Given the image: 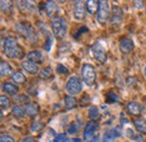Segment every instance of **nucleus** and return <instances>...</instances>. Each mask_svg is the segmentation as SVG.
Wrapping results in <instances>:
<instances>
[{"label": "nucleus", "instance_id": "obj_8", "mask_svg": "<svg viewBox=\"0 0 146 142\" xmlns=\"http://www.w3.org/2000/svg\"><path fill=\"white\" fill-rule=\"evenodd\" d=\"M123 9L119 6H113L111 9V15H110V25L111 26H118L120 25L121 20H123Z\"/></svg>", "mask_w": 146, "mask_h": 142}, {"label": "nucleus", "instance_id": "obj_11", "mask_svg": "<svg viewBox=\"0 0 146 142\" xmlns=\"http://www.w3.org/2000/svg\"><path fill=\"white\" fill-rule=\"evenodd\" d=\"M127 111L130 115H133V116H138V115H141V113H142V106H141L139 103L133 101V102H129L127 104Z\"/></svg>", "mask_w": 146, "mask_h": 142}, {"label": "nucleus", "instance_id": "obj_19", "mask_svg": "<svg viewBox=\"0 0 146 142\" xmlns=\"http://www.w3.org/2000/svg\"><path fill=\"white\" fill-rule=\"evenodd\" d=\"M0 6H1V10H2L3 14L10 15V14L13 12V9H14V3H13V1H10V0H1Z\"/></svg>", "mask_w": 146, "mask_h": 142}, {"label": "nucleus", "instance_id": "obj_40", "mask_svg": "<svg viewBox=\"0 0 146 142\" xmlns=\"http://www.w3.org/2000/svg\"><path fill=\"white\" fill-rule=\"evenodd\" d=\"M135 140L137 142H143V138L141 135H138V137H135Z\"/></svg>", "mask_w": 146, "mask_h": 142}, {"label": "nucleus", "instance_id": "obj_39", "mask_svg": "<svg viewBox=\"0 0 146 142\" xmlns=\"http://www.w3.org/2000/svg\"><path fill=\"white\" fill-rule=\"evenodd\" d=\"M69 49H70V46H69V45H68L66 47H64V46L58 47V51H60L61 53H66V52H69Z\"/></svg>", "mask_w": 146, "mask_h": 142}, {"label": "nucleus", "instance_id": "obj_37", "mask_svg": "<svg viewBox=\"0 0 146 142\" xmlns=\"http://www.w3.org/2000/svg\"><path fill=\"white\" fill-rule=\"evenodd\" d=\"M134 7L137 8V9H142V8H144V1H139V0L134 1Z\"/></svg>", "mask_w": 146, "mask_h": 142}, {"label": "nucleus", "instance_id": "obj_34", "mask_svg": "<svg viewBox=\"0 0 146 142\" xmlns=\"http://www.w3.org/2000/svg\"><path fill=\"white\" fill-rule=\"evenodd\" d=\"M56 70H57V73L58 74H66L68 73V68L64 66V65H57V67H56Z\"/></svg>", "mask_w": 146, "mask_h": 142}, {"label": "nucleus", "instance_id": "obj_3", "mask_svg": "<svg viewBox=\"0 0 146 142\" xmlns=\"http://www.w3.org/2000/svg\"><path fill=\"white\" fill-rule=\"evenodd\" d=\"M82 78L83 82L88 85V86H93L96 83V78H97V74H96V70L92 66L91 64H84L82 66Z\"/></svg>", "mask_w": 146, "mask_h": 142}, {"label": "nucleus", "instance_id": "obj_28", "mask_svg": "<svg viewBox=\"0 0 146 142\" xmlns=\"http://www.w3.org/2000/svg\"><path fill=\"white\" fill-rule=\"evenodd\" d=\"M44 123L43 122H38V121H35V122H33L32 125H31V131L33 132V133H39L43 129H44Z\"/></svg>", "mask_w": 146, "mask_h": 142}, {"label": "nucleus", "instance_id": "obj_22", "mask_svg": "<svg viewBox=\"0 0 146 142\" xmlns=\"http://www.w3.org/2000/svg\"><path fill=\"white\" fill-rule=\"evenodd\" d=\"M26 38L29 40V41H32V43H37V40H38V35H37L36 30L33 28V26H31L29 24H28V29H27V36H26Z\"/></svg>", "mask_w": 146, "mask_h": 142}, {"label": "nucleus", "instance_id": "obj_25", "mask_svg": "<svg viewBox=\"0 0 146 142\" xmlns=\"http://www.w3.org/2000/svg\"><path fill=\"white\" fill-rule=\"evenodd\" d=\"M64 103H65V106L66 108H69V110H71V108H74V107L76 106V99L74 97V96H71V95H68V96H65V99H64Z\"/></svg>", "mask_w": 146, "mask_h": 142}, {"label": "nucleus", "instance_id": "obj_6", "mask_svg": "<svg viewBox=\"0 0 146 142\" xmlns=\"http://www.w3.org/2000/svg\"><path fill=\"white\" fill-rule=\"evenodd\" d=\"M92 56L96 60H98L100 64H105L107 62V52L105 47L100 43H96L91 48Z\"/></svg>", "mask_w": 146, "mask_h": 142}, {"label": "nucleus", "instance_id": "obj_5", "mask_svg": "<svg viewBox=\"0 0 146 142\" xmlns=\"http://www.w3.org/2000/svg\"><path fill=\"white\" fill-rule=\"evenodd\" d=\"M65 89L66 92L70 94V95H78L81 93L82 91V83H81V80L76 76H73L71 77L66 85H65Z\"/></svg>", "mask_w": 146, "mask_h": 142}, {"label": "nucleus", "instance_id": "obj_9", "mask_svg": "<svg viewBox=\"0 0 146 142\" xmlns=\"http://www.w3.org/2000/svg\"><path fill=\"white\" fill-rule=\"evenodd\" d=\"M98 129V123L96 121H89L87 122L86 124V128H84V132H83V139L86 141H91V139L93 138L96 131Z\"/></svg>", "mask_w": 146, "mask_h": 142}, {"label": "nucleus", "instance_id": "obj_17", "mask_svg": "<svg viewBox=\"0 0 146 142\" xmlns=\"http://www.w3.org/2000/svg\"><path fill=\"white\" fill-rule=\"evenodd\" d=\"M45 12H46V15H47V17H53L54 16V14L56 12V10H57V5H56V2L55 1H47L46 3H45Z\"/></svg>", "mask_w": 146, "mask_h": 142}, {"label": "nucleus", "instance_id": "obj_38", "mask_svg": "<svg viewBox=\"0 0 146 142\" xmlns=\"http://www.w3.org/2000/svg\"><path fill=\"white\" fill-rule=\"evenodd\" d=\"M21 142H36V139L33 137H26L21 140Z\"/></svg>", "mask_w": 146, "mask_h": 142}, {"label": "nucleus", "instance_id": "obj_20", "mask_svg": "<svg viewBox=\"0 0 146 142\" xmlns=\"http://www.w3.org/2000/svg\"><path fill=\"white\" fill-rule=\"evenodd\" d=\"M0 73L1 76H8L13 73V67L10 66V64L6 60H1L0 63Z\"/></svg>", "mask_w": 146, "mask_h": 142}, {"label": "nucleus", "instance_id": "obj_2", "mask_svg": "<svg viewBox=\"0 0 146 142\" xmlns=\"http://www.w3.org/2000/svg\"><path fill=\"white\" fill-rule=\"evenodd\" d=\"M51 27H52V32H53L54 36L57 37L58 39H62V38H64L66 36L68 24H66L64 18L54 17L51 21Z\"/></svg>", "mask_w": 146, "mask_h": 142}, {"label": "nucleus", "instance_id": "obj_14", "mask_svg": "<svg viewBox=\"0 0 146 142\" xmlns=\"http://www.w3.org/2000/svg\"><path fill=\"white\" fill-rule=\"evenodd\" d=\"M27 58H28L29 62H33L35 64H42L43 59H44V56L38 51H32V52L27 54Z\"/></svg>", "mask_w": 146, "mask_h": 142}, {"label": "nucleus", "instance_id": "obj_23", "mask_svg": "<svg viewBox=\"0 0 146 142\" xmlns=\"http://www.w3.org/2000/svg\"><path fill=\"white\" fill-rule=\"evenodd\" d=\"M11 80L15 84H24L26 82V76L21 72H15L11 75Z\"/></svg>", "mask_w": 146, "mask_h": 142}, {"label": "nucleus", "instance_id": "obj_7", "mask_svg": "<svg viewBox=\"0 0 146 142\" xmlns=\"http://www.w3.org/2000/svg\"><path fill=\"white\" fill-rule=\"evenodd\" d=\"M86 2L84 1H75L74 2V7H73V16L74 19L80 21L83 20L86 16Z\"/></svg>", "mask_w": 146, "mask_h": 142}, {"label": "nucleus", "instance_id": "obj_10", "mask_svg": "<svg viewBox=\"0 0 146 142\" xmlns=\"http://www.w3.org/2000/svg\"><path fill=\"white\" fill-rule=\"evenodd\" d=\"M134 47H135V44H134L133 39H130L128 37L123 38L119 43V51L121 52V54H125V55L131 53L134 51Z\"/></svg>", "mask_w": 146, "mask_h": 142}, {"label": "nucleus", "instance_id": "obj_27", "mask_svg": "<svg viewBox=\"0 0 146 142\" xmlns=\"http://www.w3.org/2000/svg\"><path fill=\"white\" fill-rule=\"evenodd\" d=\"M52 68L51 67H45V68H43L42 71H39L38 73V76H39V78H42V80H47V78H50L51 76H52Z\"/></svg>", "mask_w": 146, "mask_h": 142}, {"label": "nucleus", "instance_id": "obj_4", "mask_svg": "<svg viewBox=\"0 0 146 142\" xmlns=\"http://www.w3.org/2000/svg\"><path fill=\"white\" fill-rule=\"evenodd\" d=\"M110 15H111V11H110L109 2L108 1H100L99 10L97 12V20H98V22L101 24V25H105L110 19Z\"/></svg>", "mask_w": 146, "mask_h": 142}, {"label": "nucleus", "instance_id": "obj_12", "mask_svg": "<svg viewBox=\"0 0 146 142\" xmlns=\"http://www.w3.org/2000/svg\"><path fill=\"white\" fill-rule=\"evenodd\" d=\"M2 91H3L6 94H8V95L15 96V95L18 93V86H17L15 83L7 82V83H3V84H2Z\"/></svg>", "mask_w": 146, "mask_h": 142}, {"label": "nucleus", "instance_id": "obj_13", "mask_svg": "<svg viewBox=\"0 0 146 142\" xmlns=\"http://www.w3.org/2000/svg\"><path fill=\"white\" fill-rule=\"evenodd\" d=\"M21 67L27 72V73H29V74H32V75H35L37 73H39V72H38V66H37V64L33 63V62H29V60H24V62L21 63Z\"/></svg>", "mask_w": 146, "mask_h": 142}, {"label": "nucleus", "instance_id": "obj_33", "mask_svg": "<svg viewBox=\"0 0 146 142\" xmlns=\"http://www.w3.org/2000/svg\"><path fill=\"white\" fill-rule=\"evenodd\" d=\"M89 102H90V97H89V95H88V94H84V95L82 96L81 101H80V105H81V106H86L87 103H89Z\"/></svg>", "mask_w": 146, "mask_h": 142}, {"label": "nucleus", "instance_id": "obj_35", "mask_svg": "<svg viewBox=\"0 0 146 142\" xmlns=\"http://www.w3.org/2000/svg\"><path fill=\"white\" fill-rule=\"evenodd\" d=\"M0 142H15V140H14V138L10 137V135H1Z\"/></svg>", "mask_w": 146, "mask_h": 142}, {"label": "nucleus", "instance_id": "obj_1", "mask_svg": "<svg viewBox=\"0 0 146 142\" xmlns=\"http://www.w3.org/2000/svg\"><path fill=\"white\" fill-rule=\"evenodd\" d=\"M3 46V54L13 59H20L24 56V48L20 46L16 38L14 37H7L2 40Z\"/></svg>", "mask_w": 146, "mask_h": 142}, {"label": "nucleus", "instance_id": "obj_15", "mask_svg": "<svg viewBox=\"0 0 146 142\" xmlns=\"http://www.w3.org/2000/svg\"><path fill=\"white\" fill-rule=\"evenodd\" d=\"M99 5H100V1H97V0H88L86 2V8H87V11L91 15H97L98 10H99Z\"/></svg>", "mask_w": 146, "mask_h": 142}, {"label": "nucleus", "instance_id": "obj_42", "mask_svg": "<svg viewBox=\"0 0 146 142\" xmlns=\"http://www.w3.org/2000/svg\"><path fill=\"white\" fill-rule=\"evenodd\" d=\"M145 11H146V6H145Z\"/></svg>", "mask_w": 146, "mask_h": 142}, {"label": "nucleus", "instance_id": "obj_32", "mask_svg": "<svg viewBox=\"0 0 146 142\" xmlns=\"http://www.w3.org/2000/svg\"><path fill=\"white\" fill-rule=\"evenodd\" d=\"M78 130H79V126H76L75 123H71L68 128V133L69 134H75L78 132Z\"/></svg>", "mask_w": 146, "mask_h": 142}, {"label": "nucleus", "instance_id": "obj_26", "mask_svg": "<svg viewBox=\"0 0 146 142\" xmlns=\"http://www.w3.org/2000/svg\"><path fill=\"white\" fill-rule=\"evenodd\" d=\"M27 29H28V24L27 22H18L16 25V30L18 32V34L23 36H27Z\"/></svg>", "mask_w": 146, "mask_h": 142}, {"label": "nucleus", "instance_id": "obj_30", "mask_svg": "<svg viewBox=\"0 0 146 142\" xmlns=\"http://www.w3.org/2000/svg\"><path fill=\"white\" fill-rule=\"evenodd\" d=\"M0 105H1V108L2 110H7L8 107L10 106V100H9V97L8 96H6V95H1L0 96Z\"/></svg>", "mask_w": 146, "mask_h": 142}, {"label": "nucleus", "instance_id": "obj_16", "mask_svg": "<svg viewBox=\"0 0 146 142\" xmlns=\"http://www.w3.org/2000/svg\"><path fill=\"white\" fill-rule=\"evenodd\" d=\"M17 8L20 12H27V11H33L34 5L31 1H16Z\"/></svg>", "mask_w": 146, "mask_h": 142}, {"label": "nucleus", "instance_id": "obj_41", "mask_svg": "<svg viewBox=\"0 0 146 142\" xmlns=\"http://www.w3.org/2000/svg\"><path fill=\"white\" fill-rule=\"evenodd\" d=\"M144 75H145V77H146V64H145V66H144Z\"/></svg>", "mask_w": 146, "mask_h": 142}, {"label": "nucleus", "instance_id": "obj_21", "mask_svg": "<svg viewBox=\"0 0 146 142\" xmlns=\"http://www.w3.org/2000/svg\"><path fill=\"white\" fill-rule=\"evenodd\" d=\"M39 112V106L37 103H28L26 106V114L29 116H36Z\"/></svg>", "mask_w": 146, "mask_h": 142}, {"label": "nucleus", "instance_id": "obj_24", "mask_svg": "<svg viewBox=\"0 0 146 142\" xmlns=\"http://www.w3.org/2000/svg\"><path fill=\"white\" fill-rule=\"evenodd\" d=\"M11 113H13V115H14L15 118L21 119V118H24L25 114H26V108H24L21 105H15V106L13 107Z\"/></svg>", "mask_w": 146, "mask_h": 142}, {"label": "nucleus", "instance_id": "obj_31", "mask_svg": "<svg viewBox=\"0 0 146 142\" xmlns=\"http://www.w3.org/2000/svg\"><path fill=\"white\" fill-rule=\"evenodd\" d=\"M52 44H53V38H52V36L48 35L46 37V41H45V44L43 45V48L46 51V52H50L51 51V47H52Z\"/></svg>", "mask_w": 146, "mask_h": 142}, {"label": "nucleus", "instance_id": "obj_36", "mask_svg": "<svg viewBox=\"0 0 146 142\" xmlns=\"http://www.w3.org/2000/svg\"><path fill=\"white\" fill-rule=\"evenodd\" d=\"M16 101L27 103V102H29V97H28L27 95H19V96H17V97H16Z\"/></svg>", "mask_w": 146, "mask_h": 142}, {"label": "nucleus", "instance_id": "obj_29", "mask_svg": "<svg viewBox=\"0 0 146 142\" xmlns=\"http://www.w3.org/2000/svg\"><path fill=\"white\" fill-rule=\"evenodd\" d=\"M89 116L92 121H96L100 118V112H99V108L97 106H91L89 110Z\"/></svg>", "mask_w": 146, "mask_h": 142}, {"label": "nucleus", "instance_id": "obj_18", "mask_svg": "<svg viewBox=\"0 0 146 142\" xmlns=\"http://www.w3.org/2000/svg\"><path fill=\"white\" fill-rule=\"evenodd\" d=\"M134 126L136 129V131L139 134H146V121L143 119H136L134 120Z\"/></svg>", "mask_w": 146, "mask_h": 142}]
</instances>
